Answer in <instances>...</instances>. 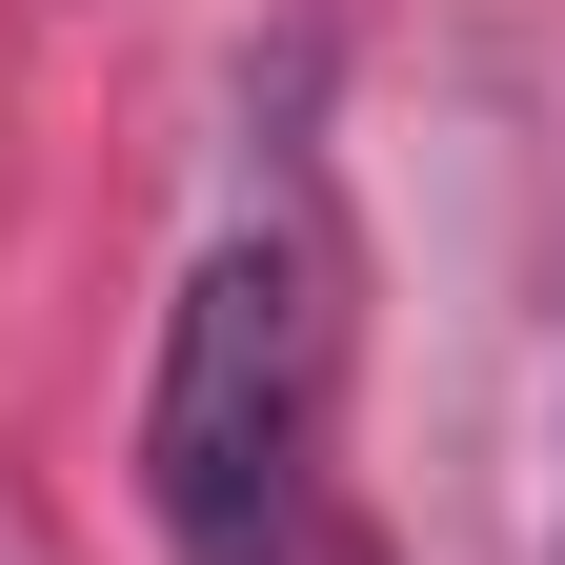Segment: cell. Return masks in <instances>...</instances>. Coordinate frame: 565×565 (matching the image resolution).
<instances>
[{
	"instance_id": "obj_1",
	"label": "cell",
	"mask_w": 565,
	"mask_h": 565,
	"mask_svg": "<svg viewBox=\"0 0 565 565\" xmlns=\"http://www.w3.org/2000/svg\"><path fill=\"white\" fill-rule=\"evenodd\" d=\"M323 243L243 202L202 223L182 303H162V364H141V525L162 565H303L323 505Z\"/></svg>"
},
{
	"instance_id": "obj_2",
	"label": "cell",
	"mask_w": 565,
	"mask_h": 565,
	"mask_svg": "<svg viewBox=\"0 0 565 565\" xmlns=\"http://www.w3.org/2000/svg\"><path fill=\"white\" fill-rule=\"evenodd\" d=\"M545 565H565V465H545Z\"/></svg>"
}]
</instances>
